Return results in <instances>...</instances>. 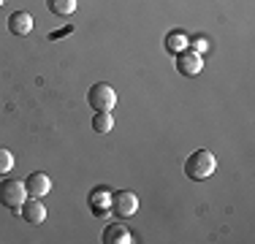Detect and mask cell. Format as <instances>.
<instances>
[{
    "label": "cell",
    "mask_w": 255,
    "mask_h": 244,
    "mask_svg": "<svg viewBox=\"0 0 255 244\" xmlns=\"http://www.w3.org/2000/svg\"><path fill=\"white\" fill-rule=\"evenodd\" d=\"M215 171H217V157L212 155L209 149H196L185 160V176H187V179H193V182L209 179Z\"/></svg>",
    "instance_id": "1"
},
{
    "label": "cell",
    "mask_w": 255,
    "mask_h": 244,
    "mask_svg": "<svg viewBox=\"0 0 255 244\" xmlns=\"http://www.w3.org/2000/svg\"><path fill=\"white\" fill-rule=\"evenodd\" d=\"M87 103H90V109H95V112H112V109L117 106V93H114L112 84L98 82V84H93V87L87 90Z\"/></svg>",
    "instance_id": "2"
},
{
    "label": "cell",
    "mask_w": 255,
    "mask_h": 244,
    "mask_svg": "<svg viewBox=\"0 0 255 244\" xmlns=\"http://www.w3.org/2000/svg\"><path fill=\"white\" fill-rule=\"evenodd\" d=\"M25 198H30L27 190H25V182H19V179H3L0 182V204H3L5 209L16 212L25 204Z\"/></svg>",
    "instance_id": "3"
},
{
    "label": "cell",
    "mask_w": 255,
    "mask_h": 244,
    "mask_svg": "<svg viewBox=\"0 0 255 244\" xmlns=\"http://www.w3.org/2000/svg\"><path fill=\"white\" fill-rule=\"evenodd\" d=\"M138 209V198L136 193L130 190H120V193H112V215L120 217V220H128L133 217Z\"/></svg>",
    "instance_id": "4"
},
{
    "label": "cell",
    "mask_w": 255,
    "mask_h": 244,
    "mask_svg": "<svg viewBox=\"0 0 255 244\" xmlns=\"http://www.w3.org/2000/svg\"><path fill=\"white\" fill-rule=\"evenodd\" d=\"M14 215L22 217L30 225H41L46 220V206H44V201H41V198H25V204H22Z\"/></svg>",
    "instance_id": "5"
},
{
    "label": "cell",
    "mask_w": 255,
    "mask_h": 244,
    "mask_svg": "<svg viewBox=\"0 0 255 244\" xmlns=\"http://www.w3.org/2000/svg\"><path fill=\"white\" fill-rule=\"evenodd\" d=\"M204 68V60L198 52H193V49H185V52L177 54V71L182 76H198Z\"/></svg>",
    "instance_id": "6"
},
{
    "label": "cell",
    "mask_w": 255,
    "mask_h": 244,
    "mask_svg": "<svg viewBox=\"0 0 255 244\" xmlns=\"http://www.w3.org/2000/svg\"><path fill=\"white\" fill-rule=\"evenodd\" d=\"M25 190L30 198H44L52 190V179L44 174V171H33V174L25 179Z\"/></svg>",
    "instance_id": "7"
},
{
    "label": "cell",
    "mask_w": 255,
    "mask_h": 244,
    "mask_svg": "<svg viewBox=\"0 0 255 244\" xmlns=\"http://www.w3.org/2000/svg\"><path fill=\"white\" fill-rule=\"evenodd\" d=\"M90 212L95 217H109V212H112V190L109 187H95L90 193Z\"/></svg>",
    "instance_id": "8"
},
{
    "label": "cell",
    "mask_w": 255,
    "mask_h": 244,
    "mask_svg": "<svg viewBox=\"0 0 255 244\" xmlns=\"http://www.w3.org/2000/svg\"><path fill=\"white\" fill-rule=\"evenodd\" d=\"M30 30H33V16L27 14V11H14V14L8 16V33L11 35H27Z\"/></svg>",
    "instance_id": "9"
},
{
    "label": "cell",
    "mask_w": 255,
    "mask_h": 244,
    "mask_svg": "<svg viewBox=\"0 0 255 244\" xmlns=\"http://www.w3.org/2000/svg\"><path fill=\"white\" fill-rule=\"evenodd\" d=\"M130 242H133V234L123 223L106 225V231H103V244H130Z\"/></svg>",
    "instance_id": "10"
},
{
    "label": "cell",
    "mask_w": 255,
    "mask_h": 244,
    "mask_svg": "<svg viewBox=\"0 0 255 244\" xmlns=\"http://www.w3.org/2000/svg\"><path fill=\"white\" fill-rule=\"evenodd\" d=\"M163 44H166V52L168 54H179V52H185V49L190 46V38H187L182 30H171V33L166 35V41H163Z\"/></svg>",
    "instance_id": "11"
},
{
    "label": "cell",
    "mask_w": 255,
    "mask_h": 244,
    "mask_svg": "<svg viewBox=\"0 0 255 244\" xmlns=\"http://www.w3.org/2000/svg\"><path fill=\"white\" fill-rule=\"evenodd\" d=\"M76 0H46V8L52 11L54 16H60V19H65V16H71L76 11Z\"/></svg>",
    "instance_id": "12"
},
{
    "label": "cell",
    "mask_w": 255,
    "mask_h": 244,
    "mask_svg": "<svg viewBox=\"0 0 255 244\" xmlns=\"http://www.w3.org/2000/svg\"><path fill=\"white\" fill-rule=\"evenodd\" d=\"M112 127H114L112 112H95V117H93V130L95 133H109Z\"/></svg>",
    "instance_id": "13"
},
{
    "label": "cell",
    "mask_w": 255,
    "mask_h": 244,
    "mask_svg": "<svg viewBox=\"0 0 255 244\" xmlns=\"http://www.w3.org/2000/svg\"><path fill=\"white\" fill-rule=\"evenodd\" d=\"M11 168H14V155H11L8 149H3V146H0V176L11 174Z\"/></svg>",
    "instance_id": "14"
},
{
    "label": "cell",
    "mask_w": 255,
    "mask_h": 244,
    "mask_svg": "<svg viewBox=\"0 0 255 244\" xmlns=\"http://www.w3.org/2000/svg\"><path fill=\"white\" fill-rule=\"evenodd\" d=\"M187 49H193V52H198V54L209 52V38H206V35H196V38H190V46Z\"/></svg>",
    "instance_id": "15"
},
{
    "label": "cell",
    "mask_w": 255,
    "mask_h": 244,
    "mask_svg": "<svg viewBox=\"0 0 255 244\" xmlns=\"http://www.w3.org/2000/svg\"><path fill=\"white\" fill-rule=\"evenodd\" d=\"M65 33H71V27H65V30H57V33H52V38H60V35H65Z\"/></svg>",
    "instance_id": "16"
},
{
    "label": "cell",
    "mask_w": 255,
    "mask_h": 244,
    "mask_svg": "<svg viewBox=\"0 0 255 244\" xmlns=\"http://www.w3.org/2000/svg\"><path fill=\"white\" fill-rule=\"evenodd\" d=\"M3 3H5V0H0V5H3Z\"/></svg>",
    "instance_id": "17"
}]
</instances>
